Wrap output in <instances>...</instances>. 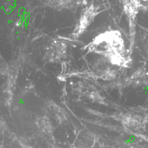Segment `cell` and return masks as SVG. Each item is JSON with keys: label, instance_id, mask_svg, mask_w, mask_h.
<instances>
[{"label": "cell", "instance_id": "6da1fadb", "mask_svg": "<svg viewBox=\"0 0 148 148\" xmlns=\"http://www.w3.org/2000/svg\"><path fill=\"white\" fill-rule=\"evenodd\" d=\"M88 53L101 55L114 65L129 68L131 53L126 50L125 41L118 30H107L98 34L85 46Z\"/></svg>", "mask_w": 148, "mask_h": 148}, {"label": "cell", "instance_id": "7a4b0ae2", "mask_svg": "<svg viewBox=\"0 0 148 148\" xmlns=\"http://www.w3.org/2000/svg\"><path fill=\"white\" fill-rule=\"evenodd\" d=\"M101 12L102 10L100 8L94 4L85 8L82 11L81 15L72 33L73 38L76 39L80 37L90 27L95 17Z\"/></svg>", "mask_w": 148, "mask_h": 148}, {"label": "cell", "instance_id": "3957f363", "mask_svg": "<svg viewBox=\"0 0 148 148\" xmlns=\"http://www.w3.org/2000/svg\"><path fill=\"white\" fill-rule=\"evenodd\" d=\"M67 48L66 44L64 42L53 40L45 48L43 58L47 62H59L66 57Z\"/></svg>", "mask_w": 148, "mask_h": 148}, {"label": "cell", "instance_id": "277c9868", "mask_svg": "<svg viewBox=\"0 0 148 148\" xmlns=\"http://www.w3.org/2000/svg\"><path fill=\"white\" fill-rule=\"evenodd\" d=\"M43 5L58 11H73L85 5L86 0H40Z\"/></svg>", "mask_w": 148, "mask_h": 148}, {"label": "cell", "instance_id": "5b68a950", "mask_svg": "<svg viewBox=\"0 0 148 148\" xmlns=\"http://www.w3.org/2000/svg\"><path fill=\"white\" fill-rule=\"evenodd\" d=\"M7 68L3 64H0V77L3 75L6 72Z\"/></svg>", "mask_w": 148, "mask_h": 148}, {"label": "cell", "instance_id": "8992f818", "mask_svg": "<svg viewBox=\"0 0 148 148\" xmlns=\"http://www.w3.org/2000/svg\"><path fill=\"white\" fill-rule=\"evenodd\" d=\"M147 54H148V40H147Z\"/></svg>", "mask_w": 148, "mask_h": 148}]
</instances>
